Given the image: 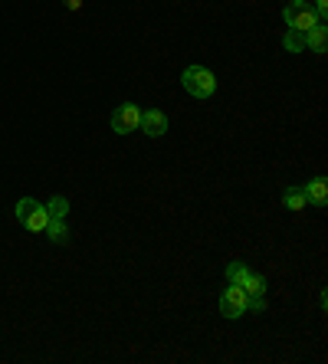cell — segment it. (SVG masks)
Returning <instances> with one entry per match:
<instances>
[{
    "instance_id": "5bb4252c",
    "label": "cell",
    "mask_w": 328,
    "mask_h": 364,
    "mask_svg": "<svg viewBox=\"0 0 328 364\" xmlns=\"http://www.w3.org/2000/svg\"><path fill=\"white\" fill-rule=\"evenodd\" d=\"M315 17H319V23H325V17H328V0H315Z\"/></svg>"
},
{
    "instance_id": "30bf717a",
    "label": "cell",
    "mask_w": 328,
    "mask_h": 364,
    "mask_svg": "<svg viewBox=\"0 0 328 364\" xmlns=\"http://www.w3.org/2000/svg\"><path fill=\"white\" fill-rule=\"evenodd\" d=\"M46 237L53 240V243H66L69 240V227H66V220H53L50 217V223H46V230H43Z\"/></svg>"
},
{
    "instance_id": "5b68a950",
    "label": "cell",
    "mask_w": 328,
    "mask_h": 364,
    "mask_svg": "<svg viewBox=\"0 0 328 364\" xmlns=\"http://www.w3.org/2000/svg\"><path fill=\"white\" fill-rule=\"evenodd\" d=\"M138 125H142V109L135 102H125L112 112V132L115 135H132V132H138Z\"/></svg>"
},
{
    "instance_id": "7c38bea8",
    "label": "cell",
    "mask_w": 328,
    "mask_h": 364,
    "mask_svg": "<svg viewBox=\"0 0 328 364\" xmlns=\"http://www.w3.org/2000/svg\"><path fill=\"white\" fill-rule=\"evenodd\" d=\"M282 200H286L289 210H305V203H309V200H305V191H302V187H289Z\"/></svg>"
},
{
    "instance_id": "9a60e30c",
    "label": "cell",
    "mask_w": 328,
    "mask_h": 364,
    "mask_svg": "<svg viewBox=\"0 0 328 364\" xmlns=\"http://www.w3.org/2000/svg\"><path fill=\"white\" fill-rule=\"evenodd\" d=\"M66 7H73V10H79V0H66Z\"/></svg>"
},
{
    "instance_id": "52a82bcc",
    "label": "cell",
    "mask_w": 328,
    "mask_h": 364,
    "mask_svg": "<svg viewBox=\"0 0 328 364\" xmlns=\"http://www.w3.org/2000/svg\"><path fill=\"white\" fill-rule=\"evenodd\" d=\"M302 191H305V200L315 203V207H325L328 203V181L325 178H312Z\"/></svg>"
},
{
    "instance_id": "277c9868",
    "label": "cell",
    "mask_w": 328,
    "mask_h": 364,
    "mask_svg": "<svg viewBox=\"0 0 328 364\" xmlns=\"http://www.w3.org/2000/svg\"><path fill=\"white\" fill-rule=\"evenodd\" d=\"M282 20H286L289 30H299V33H309L312 26H319L315 10H312L309 4H302V0H292V4H286V10H282Z\"/></svg>"
},
{
    "instance_id": "8fae6325",
    "label": "cell",
    "mask_w": 328,
    "mask_h": 364,
    "mask_svg": "<svg viewBox=\"0 0 328 364\" xmlns=\"http://www.w3.org/2000/svg\"><path fill=\"white\" fill-rule=\"evenodd\" d=\"M46 210H50L53 220H66V217H69V200L63 194H56L50 203H46Z\"/></svg>"
},
{
    "instance_id": "7a4b0ae2",
    "label": "cell",
    "mask_w": 328,
    "mask_h": 364,
    "mask_svg": "<svg viewBox=\"0 0 328 364\" xmlns=\"http://www.w3.org/2000/svg\"><path fill=\"white\" fill-rule=\"evenodd\" d=\"M14 213H17V220L23 223L30 233H43L46 223H50V210H46V203L33 200V197H20L17 207H14Z\"/></svg>"
},
{
    "instance_id": "8992f818",
    "label": "cell",
    "mask_w": 328,
    "mask_h": 364,
    "mask_svg": "<svg viewBox=\"0 0 328 364\" xmlns=\"http://www.w3.org/2000/svg\"><path fill=\"white\" fill-rule=\"evenodd\" d=\"M138 128H144V135H148V138H161L164 132H168V115H164V112H158V109L142 112V125H138Z\"/></svg>"
},
{
    "instance_id": "6da1fadb",
    "label": "cell",
    "mask_w": 328,
    "mask_h": 364,
    "mask_svg": "<svg viewBox=\"0 0 328 364\" xmlns=\"http://www.w3.org/2000/svg\"><path fill=\"white\" fill-rule=\"evenodd\" d=\"M181 85H184L187 95H194V99H211L217 92V76L207 66H187L184 76H181Z\"/></svg>"
},
{
    "instance_id": "9c48e42d",
    "label": "cell",
    "mask_w": 328,
    "mask_h": 364,
    "mask_svg": "<svg viewBox=\"0 0 328 364\" xmlns=\"http://www.w3.org/2000/svg\"><path fill=\"white\" fill-rule=\"evenodd\" d=\"M325 40H328L325 23L312 26L309 33H305V50H309V53H325Z\"/></svg>"
},
{
    "instance_id": "ba28073f",
    "label": "cell",
    "mask_w": 328,
    "mask_h": 364,
    "mask_svg": "<svg viewBox=\"0 0 328 364\" xmlns=\"http://www.w3.org/2000/svg\"><path fill=\"white\" fill-rule=\"evenodd\" d=\"M236 286H243L250 299H263V296H266V279H263L260 272H253V269H246L243 279L236 282Z\"/></svg>"
},
{
    "instance_id": "3957f363",
    "label": "cell",
    "mask_w": 328,
    "mask_h": 364,
    "mask_svg": "<svg viewBox=\"0 0 328 364\" xmlns=\"http://www.w3.org/2000/svg\"><path fill=\"white\" fill-rule=\"evenodd\" d=\"M246 312H250V296H246V289L236 286V282H227L223 296H220V315H223V318H243Z\"/></svg>"
},
{
    "instance_id": "4fadbf2b",
    "label": "cell",
    "mask_w": 328,
    "mask_h": 364,
    "mask_svg": "<svg viewBox=\"0 0 328 364\" xmlns=\"http://www.w3.org/2000/svg\"><path fill=\"white\" fill-rule=\"evenodd\" d=\"M282 46H286L289 53H302L305 50V33H299V30H289L286 40H282Z\"/></svg>"
}]
</instances>
